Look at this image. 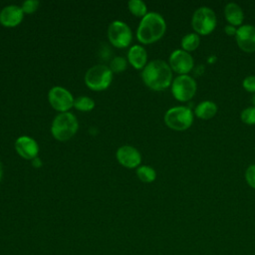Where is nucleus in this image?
<instances>
[{"mask_svg":"<svg viewBox=\"0 0 255 255\" xmlns=\"http://www.w3.org/2000/svg\"><path fill=\"white\" fill-rule=\"evenodd\" d=\"M197 90V83L190 75H178L171 83V94L178 102L190 101Z\"/></svg>","mask_w":255,"mask_h":255,"instance_id":"0eeeda50","label":"nucleus"},{"mask_svg":"<svg viewBox=\"0 0 255 255\" xmlns=\"http://www.w3.org/2000/svg\"><path fill=\"white\" fill-rule=\"evenodd\" d=\"M245 180L247 184L255 189V163L250 164L245 170Z\"/></svg>","mask_w":255,"mask_h":255,"instance_id":"b1692460","label":"nucleus"},{"mask_svg":"<svg viewBox=\"0 0 255 255\" xmlns=\"http://www.w3.org/2000/svg\"><path fill=\"white\" fill-rule=\"evenodd\" d=\"M50 105L59 112L66 113L74 106V98L72 94L63 87H53L48 94Z\"/></svg>","mask_w":255,"mask_h":255,"instance_id":"9d476101","label":"nucleus"},{"mask_svg":"<svg viewBox=\"0 0 255 255\" xmlns=\"http://www.w3.org/2000/svg\"><path fill=\"white\" fill-rule=\"evenodd\" d=\"M127 68V62L123 57H116L111 62V70L116 73L123 72Z\"/></svg>","mask_w":255,"mask_h":255,"instance_id":"5701e85b","label":"nucleus"},{"mask_svg":"<svg viewBox=\"0 0 255 255\" xmlns=\"http://www.w3.org/2000/svg\"><path fill=\"white\" fill-rule=\"evenodd\" d=\"M217 19L215 12L207 6L197 8L191 17V27L194 33L205 36L212 33L216 27Z\"/></svg>","mask_w":255,"mask_h":255,"instance_id":"39448f33","label":"nucleus"},{"mask_svg":"<svg viewBox=\"0 0 255 255\" xmlns=\"http://www.w3.org/2000/svg\"><path fill=\"white\" fill-rule=\"evenodd\" d=\"M199 45H200V36L194 32L184 35L180 42L181 49L188 53L195 51L199 47Z\"/></svg>","mask_w":255,"mask_h":255,"instance_id":"a211bd4d","label":"nucleus"},{"mask_svg":"<svg viewBox=\"0 0 255 255\" xmlns=\"http://www.w3.org/2000/svg\"><path fill=\"white\" fill-rule=\"evenodd\" d=\"M23 15L24 12L21 7L8 5L0 11V23L5 27H15L22 22Z\"/></svg>","mask_w":255,"mask_h":255,"instance_id":"4468645a","label":"nucleus"},{"mask_svg":"<svg viewBox=\"0 0 255 255\" xmlns=\"http://www.w3.org/2000/svg\"><path fill=\"white\" fill-rule=\"evenodd\" d=\"M193 112L189 107L176 106L168 109L163 117L165 125L173 130L188 129L193 124Z\"/></svg>","mask_w":255,"mask_h":255,"instance_id":"7ed1b4c3","label":"nucleus"},{"mask_svg":"<svg viewBox=\"0 0 255 255\" xmlns=\"http://www.w3.org/2000/svg\"><path fill=\"white\" fill-rule=\"evenodd\" d=\"M112 80L113 71L106 65L93 66L85 75V83L93 91L106 90L111 85Z\"/></svg>","mask_w":255,"mask_h":255,"instance_id":"423d86ee","label":"nucleus"},{"mask_svg":"<svg viewBox=\"0 0 255 255\" xmlns=\"http://www.w3.org/2000/svg\"><path fill=\"white\" fill-rule=\"evenodd\" d=\"M108 38L117 48L128 47L132 39L129 27L122 21H114L108 28Z\"/></svg>","mask_w":255,"mask_h":255,"instance_id":"6e6552de","label":"nucleus"},{"mask_svg":"<svg viewBox=\"0 0 255 255\" xmlns=\"http://www.w3.org/2000/svg\"><path fill=\"white\" fill-rule=\"evenodd\" d=\"M165 30L164 18L159 13L149 12L142 17L136 31V38L142 44H151L158 41L164 35Z\"/></svg>","mask_w":255,"mask_h":255,"instance_id":"f03ea898","label":"nucleus"},{"mask_svg":"<svg viewBox=\"0 0 255 255\" xmlns=\"http://www.w3.org/2000/svg\"><path fill=\"white\" fill-rule=\"evenodd\" d=\"M168 65L172 72L178 75H188L193 69L194 60L190 53L182 49H177L170 54Z\"/></svg>","mask_w":255,"mask_h":255,"instance_id":"1a4fd4ad","label":"nucleus"},{"mask_svg":"<svg viewBox=\"0 0 255 255\" xmlns=\"http://www.w3.org/2000/svg\"><path fill=\"white\" fill-rule=\"evenodd\" d=\"M128 59L134 69H142L146 65L147 53L145 49L139 45H133L129 48L128 53Z\"/></svg>","mask_w":255,"mask_h":255,"instance_id":"dca6fc26","label":"nucleus"},{"mask_svg":"<svg viewBox=\"0 0 255 255\" xmlns=\"http://www.w3.org/2000/svg\"><path fill=\"white\" fill-rule=\"evenodd\" d=\"M136 175L142 182H152L156 178L155 170L149 165H140L136 168Z\"/></svg>","mask_w":255,"mask_h":255,"instance_id":"6ab92c4d","label":"nucleus"},{"mask_svg":"<svg viewBox=\"0 0 255 255\" xmlns=\"http://www.w3.org/2000/svg\"><path fill=\"white\" fill-rule=\"evenodd\" d=\"M224 16L228 24L235 26V27H240L243 25L244 21V12L242 8L235 2H229L225 5L224 7Z\"/></svg>","mask_w":255,"mask_h":255,"instance_id":"2eb2a0df","label":"nucleus"},{"mask_svg":"<svg viewBox=\"0 0 255 255\" xmlns=\"http://www.w3.org/2000/svg\"><path fill=\"white\" fill-rule=\"evenodd\" d=\"M241 121L249 126L255 125V107H247L240 114Z\"/></svg>","mask_w":255,"mask_h":255,"instance_id":"4be33fe9","label":"nucleus"},{"mask_svg":"<svg viewBox=\"0 0 255 255\" xmlns=\"http://www.w3.org/2000/svg\"><path fill=\"white\" fill-rule=\"evenodd\" d=\"M15 149L23 158L33 159L38 154L39 146L34 138L27 135H22L16 139Z\"/></svg>","mask_w":255,"mask_h":255,"instance_id":"ddd939ff","label":"nucleus"},{"mask_svg":"<svg viewBox=\"0 0 255 255\" xmlns=\"http://www.w3.org/2000/svg\"><path fill=\"white\" fill-rule=\"evenodd\" d=\"M77 118L71 113H61L53 121L51 132L53 136L61 141L71 138L78 130Z\"/></svg>","mask_w":255,"mask_h":255,"instance_id":"20e7f679","label":"nucleus"},{"mask_svg":"<svg viewBox=\"0 0 255 255\" xmlns=\"http://www.w3.org/2000/svg\"><path fill=\"white\" fill-rule=\"evenodd\" d=\"M218 108L213 101H202L194 109V115L201 120L207 121L212 119L217 114Z\"/></svg>","mask_w":255,"mask_h":255,"instance_id":"f3484780","label":"nucleus"},{"mask_svg":"<svg viewBox=\"0 0 255 255\" xmlns=\"http://www.w3.org/2000/svg\"><path fill=\"white\" fill-rule=\"evenodd\" d=\"M242 87L245 91L255 94V76L250 75L245 77L242 82Z\"/></svg>","mask_w":255,"mask_h":255,"instance_id":"393cba45","label":"nucleus"},{"mask_svg":"<svg viewBox=\"0 0 255 255\" xmlns=\"http://www.w3.org/2000/svg\"><path fill=\"white\" fill-rule=\"evenodd\" d=\"M117 158L119 162L128 168L137 167L141 161L139 151L130 145H123L117 150Z\"/></svg>","mask_w":255,"mask_h":255,"instance_id":"f8f14e48","label":"nucleus"},{"mask_svg":"<svg viewBox=\"0 0 255 255\" xmlns=\"http://www.w3.org/2000/svg\"><path fill=\"white\" fill-rule=\"evenodd\" d=\"M237 46L246 53L255 52V26L243 24L237 28L235 35Z\"/></svg>","mask_w":255,"mask_h":255,"instance_id":"9b49d317","label":"nucleus"},{"mask_svg":"<svg viewBox=\"0 0 255 255\" xmlns=\"http://www.w3.org/2000/svg\"><path fill=\"white\" fill-rule=\"evenodd\" d=\"M2 173H3V168H2V164L0 162V180H1V177H2Z\"/></svg>","mask_w":255,"mask_h":255,"instance_id":"c85d7f7f","label":"nucleus"},{"mask_svg":"<svg viewBox=\"0 0 255 255\" xmlns=\"http://www.w3.org/2000/svg\"><path fill=\"white\" fill-rule=\"evenodd\" d=\"M251 103H252V106L255 107V94H253V96L251 98Z\"/></svg>","mask_w":255,"mask_h":255,"instance_id":"cd10ccee","label":"nucleus"},{"mask_svg":"<svg viewBox=\"0 0 255 255\" xmlns=\"http://www.w3.org/2000/svg\"><path fill=\"white\" fill-rule=\"evenodd\" d=\"M39 6V1L37 0H26L25 2H23L22 4V10L24 13H33L38 9Z\"/></svg>","mask_w":255,"mask_h":255,"instance_id":"a878e982","label":"nucleus"},{"mask_svg":"<svg viewBox=\"0 0 255 255\" xmlns=\"http://www.w3.org/2000/svg\"><path fill=\"white\" fill-rule=\"evenodd\" d=\"M224 32L228 35V36H234L236 35V32H237V27L235 26H232L230 24H227L225 27H224Z\"/></svg>","mask_w":255,"mask_h":255,"instance_id":"bb28decb","label":"nucleus"},{"mask_svg":"<svg viewBox=\"0 0 255 255\" xmlns=\"http://www.w3.org/2000/svg\"><path fill=\"white\" fill-rule=\"evenodd\" d=\"M129 11L136 17H143L146 15V5L141 0H130L128 3Z\"/></svg>","mask_w":255,"mask_h":255,"instance_id":"412c9836","label":"nucleus"},{"mask_svg":"<svg viewBox=\"0 0 255 255\" xmlns=\"http://www.w3.org/2000/svg\"><path fill=\"white\" fill-rule=\"evenodd\" d=\"M144 84L153 91H163L171 86L172 70L163 60H153L145 65L141 72Z\"/></svg>","mask_w":255,"mask_h":255,"instance_id":"f257e3e1","label":"nucleus"},{"mask_svg":"<svg viewBox=\"0 0 255 255\" xmlns=\"http://www.w3.org/2000/svg\"><path fill=\"white\" fill-rule=\"evenodd\" d=\"M74 107L82 112H89L94 109L95 102L92 98L87 96H80L74 102Z\"/></svg>","mask_w":255,"mask_h":255,"instance_id":"aec40b11","label":"nucleus"}]
</instances>
